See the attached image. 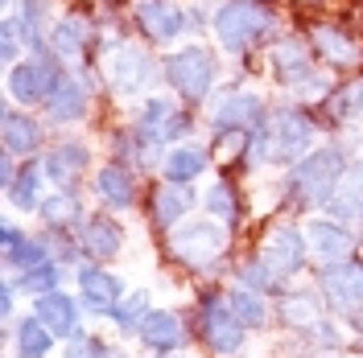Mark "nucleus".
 <instances>
[{
	"label": "nucleus",
	"instance_id": "1",
	"mask_svg": "<svg viewBox=\"0 0 363 358\" xmlns=\"http://www.w3.org/2000/svg\"><path fill=\"white\" fill-rule=\"evenodd\" d=\"M314 140V124L301 112H277L269 128L252 140V161H297Z\"/></svg>",
	"mask_w": 363,
	"mask_h": 358
},
{
	"label": "nucleus",
	"instance_id": "2",
	"mask_svg": "<svg viewBox=\"0 0 363 358\" xmlns=\"http://www.w3.org/2000/svg\"><path fill=\"white\" fill-rule=\"evenodd\" d=\"M264 21H269L264 8H256L248 0H227L223 8L215 13V37H219L227 50H244V45L260 33Z\"/></svg>",
	"mask_w": 363,
	"mask_h": 358
},
{
	"label": "nucleus",
	"instance_id": "3",
	"mask_svg": "<svg viewBox=\"0 0 363 358\" xmlns=\"http://www.w3.org/2000/svg\"><path fill=\"white\" fill-rule=\"evenodd\" d=\"M339 153L335 149H322L310 161H297L294 165V190L301 198H335V181H339Z\"/></svg>",
	"mask_w": 363,
	"mask_h": 358
},
{
	"label": "nucleus",
	"instance_id": "4",
	"mask_svg": "<svg viewBox=\"0 0 363 358\" xmlns=\"http://www.w3.org/2000/svg\"><path fill=\"white\" fill-rule=\"evenodd\" d=\"M227 243V231L219 223H211V219H203V223H186L174 231V251H178L186 264H206V260H215L219 251H223Z\"/></svg>",
	"mask_w": 363,
	"mask_h": 358
},
{
	"label": "nucleus",
	"instance_id": "5",
	"mask_svg": "<svg viewBox=\"0 0 363 358\" xmlns=\"http://www.w3.org/2000/svg\"><path fill=\"white\" fill-rule=\"evenodd\" d=\"M244 330H248V325L235 317L231 301H223V296H215L203 309V334H206V342H211V350L235 354V350L244 346Z\"/></svg>",
	"mask_w": 363,
	"mask_h": 358
},
{
	"label": "nucleus",
	"instance_id": "6",
	"mask_svg": "<svg viewBox=\"0 0 363 358\" xmlns=\"http://www.w3.org/2000/svg\"><path fill=\"white\" fill-rule=\"evenodd\" d=\"M169 83L182 91V95H190V99H199L211 91V79H215V62H211V54L206 50H182L169 58Z\"/></svg>",
	"mask_w": 363,
	"mask_h": 358
},
{
	"label": "nucleus",
	"instance_id": "7",
	"mask_svg": "<svg viewBox=\"0 0 363 358\" xmlns=\"http://www.w3.org/2000/svg\"><path fill=\"white\" fill-rule=\"evenodd\" d=\"M108 79H112V87L120 95H136L153 79V62L136 45H116L112 54H108Z\"/></svg>",
	"mask_w": 363,
	"mask_h": 358
},
{
	"label": "nucleus",
	"instance_id": "8",
	"mask_svg": "<svg viewBox=\"0 0 363 358\" xmlns=\"http://www.w3.org/2000/svg\"><path fill=\"white\" fill-rule=\"evenodd\" d=\"M306 235L301 231H294V226H281V231H272L269 243H264V251H260V260L269 264L277 276H294L301 264H306Z\"/></svg>",
	"mask_w": 363,
	"mask_h": 358
},
{
	"label": "nucleus",
	"instance_id": "9",
	"mask_svg": "<svg viewBox=\"0 0 363 358\" xmlns=\"http://www.w3.org/2000/svg\"><path fill=\"white\" fill-rule=\"evenodd\" d=\"M58 83L62 79H58L54 67H45V62H21V67H13V74H9V95L21 99V103H33V99H50Z\"/></svg>",
	"mask_w": 363,
	"mask_h": 358
},
{
	"label": "nucleus",
	"instance_id": "10",
	"mask_svg": "<svg viewBox=\"0 0 363 358\" xmlns=\"http://www.w3.org/2000/svg\"><path fill=\"white\" fill-rule=\"evenodd\" d=\"M322 289L339 309H363V264H330L322 272Z\"/></svg>",
	"mask_w": 363,
	"mask_h": 358
},
{
	"label": "nucleus",
	"instance_id": "11",
	"mask_svg": "<svg viewBox=\"0 0 363 358\" xmlns=\"http://www.w3.org/2000/svg\"><path fill=\"white\" fill-rule=\"evenodd\" d=\"M79 284H83V301H87L91 313H116V301L124 296V284L116 280L112 272L83 268L79 272Z\"/></svg>",
	"mask_w": 363,
	"mask_h": 358
},
{
	"label": "nucleus",
	"instance_id": "12",
	"mask_svg": "<svg viewBox=\"0 0 363 358\" xmlns=\"http://www.w3.org/2000/svg\"><path fill=\"white\" fill-rule=\"evenodd\" d=\"M33 317H38L54 337H79V313H74V301H70L67 292H50V296H42Z\"/></svg>",
	"mask_w": 363,
	"mask_h": 358
},
{
	"label": "nucleus",
	"instance_id": "13",
	"mask_svg": "<svg viewBox=\"0 0 363 358\" xmlns=\"http://www.w3.org/2000/svg\"><path fill=\"white\" fill-rule=\"evenodd\" d=\"M306 243L314 247L318 255L326 260V264H339V260H347L351 255V247H355V239L342 231L339 223H326V219H318V223H310V235H306Z\"/></svg>",
	"mask_w": 363,
	"mask_h": 358
},
{
	"label": "nucleus",
	"instance_id": "14",
	"mask_svg": "<svg viewBox=\"0 0 363 358\" xmlns=\"http://www.w3.org/2000/svg\"><path fill=\"white\" fill-rule=\"evenodd\" d=\"M140 25H145L149 37L174 42L182 29H186V13L174 8V4H165V0H149V4H140Z\"/></svg>",
	"mask_w": 363,
	"mask_h": 358
},
{
	"label": "nucleus",
	"instance_id": "15",
	"mask_svg": "<svg viewBox=\"0 0 363 358\" xmlns=\"http://www.w3.org/2000/svg\"><path fill=\"white\" fill-rule=\"evenodd\" d=\"M140 337H145V342H149L157 354H165V350H178L182 342H186V330H182L178 313H165V309H157V313L145 317Z\"/></svg>",
	"mask_w": 363,
	"mask_h": 358
},
{
	"label": "nucleus",
	"instance_id": "16",
	"mask_svg": "<svg viewBox=\"0 0 363 358\" xmlns=\"http://www.w3.org/2000/svg\"><path fill=\"white\" fill-rule=\"evenodd\" d=\"M256 115H260V99L256 95H231L215 112V124H219V132H240L244 124H256Z\"/></svg>",
	"mask_w": 363,
	"mask_h": 358
},
{
	"label": "nucleus",
	"instance_id": "17",
	"mask_svg": "<svg viewBox=\"0 0 363 358\" xmlns=\"http://www.w3.org/2000/svg\"><path fill=\"white\" fill-rule=\"evenodd\" d=\"M45 103H50V115L54 120H79L83 108H87V91H83V83H74V79H62Z\"/></svg>",
	"mask_w": 363,
	"mask_h": 358
},
{
	"label": "nucleus",
	"instance_id": "18",
	"mask_svg": "<svg viewBox=\"0 0 363 358\" xmlns=\"http://www.w3.org/2000/svg\"><path fill=\"white\" fill-rule=\"evenodd\" d=\"M203 169H206V157H203V149H194V144H182V149H174L165 157V178L169 181H194Z\"/></svg>",
	"mask_w": 363,
	"mask_h": 358
},
{
	"label": "nucleus",
	"instance_id": "19",
	"mask_svg": "<svg viewBox=\"0 0 363 358\" xmlns=\"http://www.w3.org/2000/svg\"><path fill=\"white\" fill-rule=\"evenodd\" d=\"M50 342H54V334L45 330L38 317H25L17 325V350H21V358H45L50 354Z\"/></svg>",
	"mask_w": 363,
	"mask_h": 358
},
{
	"label": "nucleus",
	"instance_id": "20",
	"mask_svg": "<svg viewBox=\"0 0 363 358\" xmlns=\"http://www.w3.org/2000/svg\"><path fill=\"white\" fill-rule=\"evenodd\" d=\"M38 140H42V132H38V124L33 120H21V115H4V144H9V153H33L38 149Z\"/></svg>",
	"mask_w": 363,
	"mask_h": 358
},
{
	"label": "nucleus",
	"instance_id": "21",
	"mask_svg": "<svg viewBox=\"0 0 363 358\" xmlns=\"http://www.w3.org/2000/svg\"><path fill=\"white\" fill-rule=\"evenodd\" d=\"M83 243L95 255H116L120 251V226H112L108 219H91V223H83Z\"/></svg>",
	"mask_w": 363,
	"mask_h": 358
},
{
	"label": "nucleus",
	"instance_id": "22",
	"mask_svg": "<svg viewBox=\"0 0 363 358\" xmlns=\"http://www.w3.org/2000/svg\"><path fill=\"white\" fill-rule=\"evenodd\" d=\"M277 74L289 79V83H306L310 79V62H306V50L297 42H285L277 50Z\"/></svg>",
	"mask_w": 363,
	"mask_h": 358
},
{
	"label": "nucleus",
	"instance_id": "23",
	"mask_svg": "<svg viewBox=\"0 0 363 358\" xmlns=\"http://www.w3.org/2000/svg\"><path fill=\"white\" fill-rule=\"evenodd\" d=\"M153 210H157V223L161 226H174L190 210V194L178 190V185H169V190H157V198H153Z\"/></svg>",
	"mask_w": 363,
	"mask_h": 358
},
{
	"label": "nucleus",
	"instance_id": "24",
	"mask_svg": "<svg viewBox=\"0 0 363 358\" xmlns=\"http://www.w3.org/2000/svg\"><path fill=\"white\" fill-rule=\"evenodd\" d=\"M83 165H87V149H83V144H58L54 157H50V178L67 181L70 173H79Z\"/></svg>",
	"mask_w": 363,
	"mask_h": 358
},
{
	"label": "nucleus",
	"instance_id": "25",
	"mask_svg": "<svg viewBox=\"0 0 363 358\" xmlns=\"http://www.w3.org/2000/svg\"><path fill=\"white\" fill-rule=\"evenodd\" d=\"M330 202H335V210H342V214H363V169H351Z\"/></svg>",
	"mask_w": 363,
	"mask_h": 358
},
{
	"label": "nucleus",
	"instance_id": "26",
	"mask_svg": "<svg viewBox=\"0 0 363 358\" xmlns=\"http://www.w3.org/2000/svg\"><path fill=\"white\" fill-rule=\"evenodd\" d=\"M99 194H104L108 206H128L133 202V185L124 178V169H104L99 173Z\"/></svg>",
	"mask_w": 363,
	"mask_h": 358
},
{
	"label": "nucleus",
	"instance_id": "27",
	"mask_svg": "<svg viewBox=\"0 0 363 358\" xmlns=\"http://www.w3.org/2000/svg\"><path fill=\"white\" fill-rule=\"evenodd\" d=\"M83 37H87L83 21H79V17H70V21H62L58 29H54V50H58L62 58H74V54L83 50Z\"/></svg>",
	"mask_w": 363,
	"mask_h": 358
},
{
	"label": "nucleus",
	"instance_id": "28",
	"mask_svg": "<svg viewBox=\"0 0 363 358\" xmlns=\"http://www.w3.org/2000/svg\"><path fill=\"white\" fill-rule=\"evenodd\" d=\"M227 301H231V309H235V317H240L244 325H264V305H260V296H256V292L235 289Z\"/></svg>",
	"mask_w": 363,
	"mask_h": 358
},
{
	"label": "nucleus",
	"instance_id": "29",
	"mask_svg": "<svg viewBox=\"0 0 363 358\" xmlns=\"http://www.w3.org/2000/svg\"><path fill=\"white\" fill-rule=\"evenodd\" d=\"M145 317H149V301H145V292H128V301L116 305V321H120V330H140Z\"/></svg>",
	"mask_w": 363,
	"mask_h": 358
},
{
	"label": "nucleus",
	"instance_id": "30",
	"mask_svg": "<svg viewBox=\"0 0 363 358\" xmlns=\"http://www.w3.org/2000/svg\"><path fill=\"white\" fill-rule=\"evenodd\" d=\"M318 37V45H322V54L330 58V62H339V67H347V62H355V45L351 42H342L335 29H318L314 33Z\"/></svg>",
	"mask_w": 363,
	"mask_h": 358
},
{
	"label": "nucleus",
	"instance_id": "31",
	"mask_svg": "<svg viewBox=\"0 0 363 358\" xmlns=\"http://www.w3.org/2000/svg\"><path fill=\"white\" fill-rule=\"evenodd\" d=\"M9 264H13V268H21V272L42 268V264H45V247H42V243H29V239H21V243L9 247Z\"/></svg>",
	"mask_w": 363,
	"mask_h": 358
},
{
	"label": "nucleus",
	"instance_id": "32",
	"mask_svg": "<svg viewBox=\"0 0 363 358\" xmlns=\"http://www.w3.org/2000/svg\"><path fill=\"white\" fill-rule=\"evenodd\" d=\"M21 289L25 292H42V296L58 292V268H54V264H42V268L25 272V276H21Z\"/></svg>",
	"mask_w": 363,
	"mask_h": 358
},
{
	"label": "nucleus",
	"instance_id": "33",
	"mask_svg": "<svg viewBox=\"0 0 363 358\" xmlns=\"http://www.w3.org/2000/svg\"><path fill=\"white\" fill-rule=\"evenodd\" d=\"M9 194H13V202H17V206L33 210V206H38V169L29 165V169H25L21 178L13 181V185H9Z\"/></svg>",
	"mask_w": 363,
	"mask_h": 358
},
{
	"label": "nucleus",
	"instance_id": "34",
	"mask_svg": "<svg viewBox=\"0 0 363 358\" xmlns=\"http://www.w3.org/2000/svg\"><path fill=\"white\" fill-rule=\"evenodd\" d=\"M240 276H244V289L248 292H272V276H277V272H272L264 260H252Z\"/></svg>",
	"mask_w": 363,
	"mask_h": 358
},
{
	"label": "nucleus",
	"instance_id": "35",
	"mask_svg": "<svg viewBox=\"0 0 363 358\" xmlns=\"http://www.w3.org/2000/svg\"><path fill=\"white\" fill-rule=\"evenodd\" d=\"M67 358H112L108 354V346L99 342V337H70V350H67Z\"/></svg>",
	"mask_w": 363,
	"mask_h": 358
},
{
	"label": "nucleus",
	"instance_id": "36",
	"mask_svg": "<svg viewBox=\"0 0 363 358\" xmlns=\"http://www.w3.org/2000/svg\"><path fill=\"white\" fill-rule=\"evenodd\" d=\"M335 108H339V115H359L363 112V83H359V87L342 91V99L335 103Z\"/></svg>",
	"mask_w": 363,
	"mask_h": 358
},
{
	"label": "nucleus",
	"instance_id": "37",
	"mask_svg": "<svg viewBox=\"0 0 363 358\" xmlns=\"http://www.w3.org/2000/svg\"><path fill=\"white\" fill-rule=\"evenodd\" d=\"M211 210H215V214H223V219H231V194H227V185H215V190H211Z\"/></svg>",
	"mask_w": 363,
	"mask_h": 358
},
{
	"label": "nucleus",
	"instance_id": "38",
	"mask_svg": "<svg viewBox=\"0 0 363 358\" xmlns=\"http://www.w3.org/2000/svg\"><path fill=\"white\" fill-rule=\"evenodd\" d=\"M67 214H74V202H70V198L45 202V219H50V223H58V219H67Z\"/></svg>",
	"mask_w": 363,
	"mask_h": 358
},
{
	"label": "nucleus",
	"instance_id": "39",
	"mask_svg": "<svg viewBox=\"0 0 363 358\" xmlns=\"http://www.w3.org/2000/svg\"><path fill=\"white\" fill-rule=\"evenodd\" d=\"M240 149V136H227V140H219V153H235Z\"/></svg>",
	"mask_w": 363,
	"mask_h": 358
},
{
	"label": "nucleus",
	"instance_id": "40",
	"mask_svg": "<svg viewBox=\"0 0 363 358\" xmlns=\"http://www.w3.org/2000/svg\"><path fill=\"white\" fill-rule=\"evenodd\" d=\"M0 305H4V317L13 313V284H4V296H0Z\"/></svg>",
	"mask_w": 363,
	"mask_h": 358
}]
</instances>
